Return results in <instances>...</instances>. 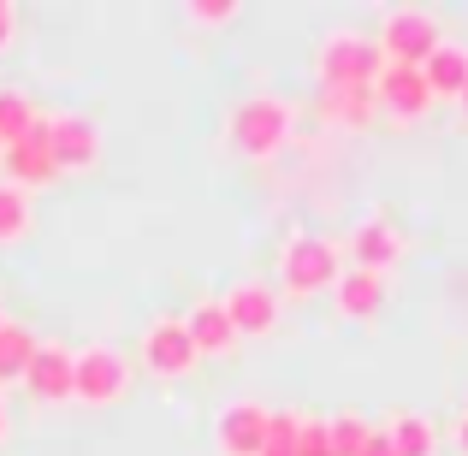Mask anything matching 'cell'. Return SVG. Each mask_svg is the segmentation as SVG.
Wrapping results in <instances>:
<instances>
[{"label": "cell", "instance_id": "1", "mask_svg": "<svg viewBox=\"0 0 468 456\" xmlns=\"http://www.w3.org/2000/svg\"><path fill=\"white\" fill-rule=\"evenodd\" d=\"M344 279V249L320 231H291L279 243V297H320Z\"/></svg>", "mask_w": 468, "mask_h": 456}, {"label": "cell", "instance_id": "2", "mask_svg": "<svg viewBox=\"0 0 468 456\" xmlns=\"http://www.w3.org/2000/svg\"><path fill=\"white\" fill-rule=\"evenodd\" d=\"M291 131H297V107H291L285 95H250V101H238L231 119H226V137L243 160H273L291 143Z\"/></svg>", "mask_w": 468, "mask_h": 456}, {"label": "cell", "instance_id": "3", "mask_svg": "<svg viewBox=\"0 0 468 456\" xmlns=\"http://www.w3.org/2000/svg\"><path fill=\"white\" fill-rule=\"evenodd\" d=\"M386 59H379V42L362 30H332L314 54V78L320 90H374Z\"/></svg>", "mask_w": 468, "mask_h": 456}, {"label": "cell", "instance_id": "4", "mask_svg": "<svg viewBox=\"0 0 468 456\" xmlns=\"http://www.w3.org/2000/svg\"><path fill=\"white\" fill-rule=\"evenodd\" d=\"M374 42H379V59H386V66H415L421 71L427 59H433V48L445 42V30H439L433 12L398 6V12H386V24H379Z\"/></svg>", "mask_w": 468, "mask_h": 456}, {"label": "cell", "instance_id": "5", "mask_svg": "<svg viewBox=\"0 0 468 456\" xmlns=\"http://www.w3.org/2000/svg\"><path fill=\"white\" fill-rule=\"evenodd\" d=\"M131 391V362L113 344H83L78 350V379H71V398L90 403V409H113Z\"/></svg>", "mask_w": 468, "mask_h": 456}, {"label": "cell", "instance_id": "6", "mask_svg": "<svg viewBox=\"0 0 468 456\" xmlns=\"http://www.w3.org/2000/svg\"><path fill=\"white\" fill-rule=\"evenodd\" d=\"M42 137H48V154H54L59 178L66 172H90L101 160V125L90 113H42Z\"/></svg>", "mask_w": 468, "mask_h": 456}, {"label": "cell", "instance_id": "7", "mask_svg": "<svg viewBox=\"0 0 468 456\" xmlns=\"http://www.w3.org/2000/svg\"><path fill=\"white\" fill-rule=\"evenodd\" d=\"M137 355H143V367H149L154 379H184L196 362H202L196 344H190V332H184V320H172V314H160V320L143 326Z\"/></svg>", "mask_w": 468, "mask_h": 456}, {"label": "cell", "instance_id": "8", "mask_svg": "<svg viewBox=\"0 0 468 456\" xmlns=\"http://www.w3.org/2000/svg\"><path fill=\"white\" fill-rule=\"evenodd\" d=\"M219 308H226V320L238 326V338H273L279 332V291L267 285V279H231Z\"/></svg>", "mask_w": 468, "mask_h": 456}, {"label": "cell", "instance_id": "9", "mask_svg": "<svg viewBox=\"0 0 468 456\" xmlns=\"http://www.w3.org/2000/svg\"><path fill=\"white\" fill-rule=\"evenodd\" d=\"M267 421L273 409L255 398H231L226 409L214 415V451L219 456H261L267 451Z\"/></svg>", "mask_w": 468, "mask_h": 456}, {"label": "cell", "instance_id": "10", "mask_svg": "<svg viewBox=\"0 0 468 456\" xmlns=\"http://www.w3.org/2000/svg\"><path fill=\"white\" fill-rule=\"evenodd\" d=\"M374 101L386 119H398V125H421L427 113H433V90H427V78L415 66H386L374 83Z\"/></svg>", "mask_w": 468, "mask_h": 456}, {"label": "cell", "instance_id": "11", "mask_svg": "<svg viewBox=\"0 0 468 456\" xmlns=\"http://www.w3.org/2000/svg\"><path fill=\"white\" fill-rule=\"evenodd\" d=\"M71 379H78V350L71 344H36L30 374H24V391L36 403H71Z\"/></svg>", "mask_w": 468, "mask_h": 456}, {"label": "cell", "instance_id": "12", "mask_svg": "<svg viewBox=\"0 0 468 456\" xmlns=\"http://www.w3.org/2000/svg\"><path fill=\"white\" fill-rule=\"evenodd\" d=\"M344 255H350V267L386 279L391 267L403 261V231L391 226V219H362V226H350V238H344Z\"/></svg>", "mask_w": 468, "mask_h": 456}, {"label": "cell", "instance_id": "13", "mask_svg": "<svg viewBox=\"0 0 468 456\" xmlns=\"http://www.w3.org/2000/svg\"><path fill=\"white\" fill-rule=\"evenodd\" d=\"M0 166H6V184H18L24 196L59 184V166H54V154H48V137H42V119H36V131H30L24 143H12Z\"/></svg>", "mask_w": 468, "mask_h": 456}, {"label": "cell", "instance_id": "14", "mask_svg": "<svg viewBox=\"0 0 468 456\" xmlns=\"http://www.w3.org/2000/svg\"><path fill=\"white\" fill-rule=\"evenodd\" d=\"M184 332H190L196 355H231V350H238V326L226 320L219 297H196V308L184 314Z\"/></svg>", "mask_w": 468, "mask_h": 456}, {"label": "cell", "instance_id": "15", "mask_svg": "<svg viewBox=\"0 0 468 456\" xmlns=\"http://www.w3.org/2000/svg\"><path fill=\"white\" fill-rule=\"evenodd\" d=\"M332 302H338L344 320H374L386 308V279L362 273V267H344V279L332 285Z\"/></svg>", "mask_w": 468, "mask_h": 456}, {"label": "cell", "instance_id": "16", "mask_svg": "<svg viewBox=\"0 0 468 456\" xmlns=\"http://www.w3.org/2000/svg\"><path fill=\"white\" fill-rule=\"evenodd\" d=\"M427 90H433V101H463L468 90V42H439L433 59L421 66Z\"/></svg>", "mask_w": 468, "mask_h": 456}, {"label": "cell", "instance_id": "17", "mask_svg": "<svg viewBox=\"0 0 468 456\" xmlns=\"http://www.w3.org/2000/svg\"><path fill=\"white\" fill-rule=\"evenodd\" d=\"M379 113L374 90H320V119L326 125H344V131H367Z\"/></svg>", "mask_w": 468, "mask_h": 456}, {"label": "cell", "instance_id": "18", "mask_svg": "<svg viewBox=\"0 0 468 456\" xmlns=\"http://www.w3.org/2000/svg\"><path fill=\"white\" fill-rule=\"evenodd\" d=\"M36 344H42V338H36L24 320H6V326H0V391H6V386H24Z\"/></svg>", "mask_w": 468, "mask_h": 456}, {"label": "cell", "instance_id": "19", "mask_svg": "<svg viewBox=\"0 0 468 456\" xmlns=\"http://www.w3.org/2000/svg\"><path fill=\"white\" fill-rule=\"evenodd\" d=\"M386 439H391V451H398V456H433V445H439L433 421H427V415H415V409L391 415V421H386Z\"/></svg>", "mask_w": 468, "mask_h": 456}, {"label": "cell", "instance_id": "20", "mask_svg": "<svg viewBox=\"0 0 468 456\" xmlns=\"http://www.w3.org/2000/svg\"><path fill=\"white\" fill-rule=\"evenodd\" d=\"M30 226H36L30 196H24L18 184H0V249H6V243H24V238H30Z\"/></svg>", "mask_w": 468, "mask_h": 456}, {"label": "cell", "instance_id": "21", "mask_svg": "<svg viewBox=\"0 0 468 456\" xmlns=\"http://www.w3.org/2000/svg\"><path fill=\"white\" fill-rule=\"evenodd\" d=\"M36 119H42V113L30 107V95H24V90H6V83H0V143H6V149L30 137Z\"/></svg>", "mask_w": 468, "mask_h": 456}, {"label": "cell", "instance_id": "22", "mask_svg": "<svg viewBox=\"0 0 468 456\" xmlns=\"http://www.w3.org/2000/svg\"><path fill=\"white\" fill-rule=\"evenodd\" d=\"M326 433H332V456H362V445L374 439V427H367L356 409H344V415L326 421Z\"/></svg>", "mask_w": 468, "mask_h": 456}, {"label": "cell", "instance_id": "23", "mask_svg": "<svg viewBox=\"0 0 468 456\" xmlns=\"http://www.w3.org/2000/svg\"><path fill=\"white\" fill-rule=\"evenodd\" d=\"M297 439H303V415L273 409V421H267V451L261 456H297Z\"/></svg>", "mask_w": 468, "mask_h": 456}, {"label": "cell", "instance_id": "24", "mask_svg": "<svg viewBox=\"0 0 468 456\" xmlns=\"http://www.w3.org/2000/svg\"><path fill=\"white\" fill-rule=\"evenodd\" d=\"M184 18H190L196 30H219V24L238 18V0H190V6H184Z\"/></svg>", "mask_w": 468, "mask_h": 456}, {"label": "cell", "instance_id": "25", "mask_svg": "<svg viewBox=\"0 0 468 456\" xmlns=\"http://www.w3.org/2000/svg\"><path fill=\"white\" fill-rule=\"evenodd\" d=\"M297 456H332V433H326V421H309V415H303Z\"/></svg>", "mask_w": 468, "mask_h": 456}, {"label": "cell", "instance_id": "26", "mask_svg": "<svg viewBox=\"0 0 468 456\" xmlns=\"http://www.w3.org/2000/svg\"><path fill=\"white\" fill-rule=\"evenodd\" d=\"M12 42H18V6L0 0V54H12Z\"/></svg>", "mask_w": 468, "mask_h": 456}, {"label": "cell", "instance_id": "27", "mask_svg": "<svg viewBox=\"0 0 468 456\" xmlns=\"http://www.w3.org/2000/svg\"><path fill=\"white\" fill-rule=\"evenodd\" d=\"M362 456H398V451H391V439H386V433H379V427H374V439H367V445H362Z\"/></svg>", "mask_w": 468, "mask_h": 456}, {"label": "cell", "instance_id": "28", "mask_svg": "<svg viewBox=\"0 0 468 456\" xmlns=\"http://www.w3.org/2000/svg\"><path fill=\"white\" fill-rule=\"evenodd\" d=\"M12 439V409H6V391H0V445Z\"/></svg>", "mask_w": 468, "mask_h": 456}, {"label": "cell", "instance_id": "29", "mask_svg": "<svg viewBox=\"0 0 468 456\" xmlns=\"http://www.w3.org/2000/svg\"><path fill=\"white\" fill-rule=\"evenodd\" d=\"M457 445L468 451V415H463V421H457Z\"/></svg>", "mask_w": 468, "mask_h": 456}, {"label": "cell", "instance_id": "30", "mask_svg": "<svg viewBox=\"0 0 468 456\" xmlns=\"http://www.w3.org/2000/svg\"><path fill=\"white\" fill-rule=\"evenodd\" d=\"M457 107H463V119H468V90H463V101H457Z\"/></svg>", "mask_w": 468, "mask_h": 456}, {"label": "cell", "instance_id": "31", "mask_svg": "<svg viewBox=\"0 0 468 456\" xmlns=\"http://www.w3.org/2000/svg\"><path fill=\"white\" fill-rule=\"evenodd\" d=\"M0 160H6V143H0Z\"/></svg>", "mask_w": 468, "mask_h": 456}, {"label": "cell", "instance_id": "32", "mask_svg": "<svg viewBox=\"0 0 468 456\" xmlns=\"http://www.w3.org/2000/svg\"><path fill=\"white\" fill-rule=\"evenodd\" d=\"M0 326H6V314H0Z\"/></svg>", "mask_w": 468, "mask_h": 456}]
</instances>
